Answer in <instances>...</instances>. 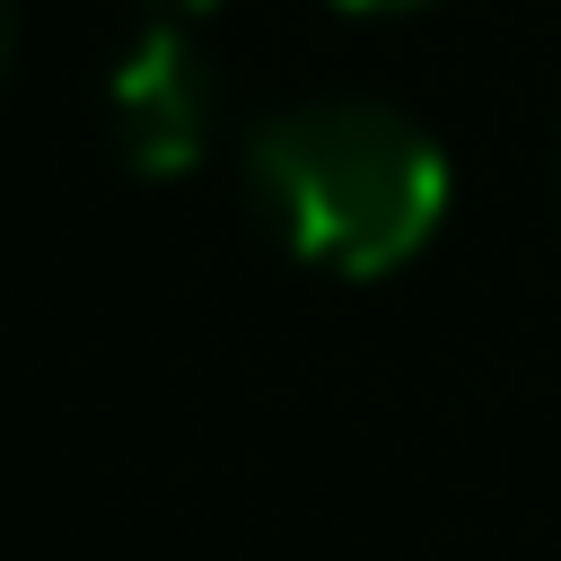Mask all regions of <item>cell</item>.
I'll return each mask as SVG.
<instances>
[{
	"label": "cell",
	"instance_id": "4",
	"mask_svg": "<svg viewBox=\"0 0 561 561\" xmlns=\"http://www.w3.org/2000/svg\"><path fill=\"white\" fill-rule=\"evenodd\" d=\"M158 9H175V18H184V9H219V0H158Z\"/></svg>",
	"mask_w": 561,
	"mask_h": 561
},
{
	"label": "cell",
	"instance_id": "2",
	"mask_svg": "<svg viewBox=\"0 0 561 561\" xmlns=\"http://www.w3.org/2000/svg\"><path fill=\"white\" fill-rule=\"evenodd\" d=\"M210 114H219V88L175 26H149L105 79V131L131 175H184L210 149Z\"/></svg>",
	"mask_w": 561,
	"mask_h": 561
},
{
	"label": "cell",
	"instance_id": "3",
	"mask_svg": "<svg viewBox=\"0 0 561 561\" xmlns=\"http://www.w3.org/2000/svg\"><path fill=\"white\" fill-rule=\"evenodd\" d=\"M333 9H412V0H333Z\"/></svg>",
	"mask_w": 561,
	"mask_h": 561
},
{
	"label": "cell",
	"instance_id": "1",
	"mask_svg": "<svg viewBox=\"0 0 561 561\" xmlns=\"http://www.w3.org/2000/svg\"><path fill=\"white\" fill-rule=\"evenodd\" d=\"M245 202L298 263L333 280H386L447 219V149L394 105L316 96L254 123Z\"/></svg>",
	"mask_w": 561,
	"mask_h": 561
}]
</instances>
